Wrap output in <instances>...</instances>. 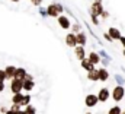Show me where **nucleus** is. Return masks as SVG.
<instances>
[{
	"label": "nucleus",
	"mask_w": 125,
	"mask_h": 114,
	"mask_svg": "<svg viewBox=\"0 0 125 114\" xmlns=\"http://www.w3.org/2000/svg\"><path fill=\"white\" fill-rule=\"evenodd\" d=\"M10 88H12V91H13L15 94H16V92H21L22 88H23V81L13 78V81H12V84H10Z\"/></svg>",
	"instance_id": "obj_1"
},
{
	"label": "nucleus",
	"mask_w": 125,
	"mask_h": 114,
	"mask_svg": "<svg viewBox=\"0 0 125 114\" xmlns=\"http://www.w3.org/2000/svg\"><path fill=\"white\" fill-rule=\"evenodd\" d=\"M112 98H114L115 101H121V100L124 98V88H122V86H116V88L114 89V92H112Z\"/></svg>",
	"instance_id": "obj_2"
},
{
	"label": "nucleus",
	"mask_w": 125,
	"mask_h": 114,
	"mask_svg": "<svg viewBox=\"0 0 125 114\" xmlns=\"http://www.w3.org/2000/svg\"><path fill=\"white\" fill-rule=\"evenodd\" d=\"M102 13H103V9L100 6V0H96V3L92 6V15L93 18H96L97 15H102Z\"/></svg>",
	"instance_id": "obj_3"
},
{
	"label": "nucleus",
	"mask_w": 125,
	"mask_h": 114,
	"mask_svg": "<svg viewBox=\"0 0 125 114\" xmlns=\"http://www.w3.org/2000/svg\"><path fill=\"white\" fill-rule=\"evenodd\" d=\"M97 98H99V101L105 102V101L109 98V91H108L106 88H102V89L99 91V94H97Z\"/></svg>",
	"instance_id": "obj_4"
},
{
	"label": "nucleus",
	"mask_w": 125,
	"mask_h": 114,
	"mask_svg": "<svg viewBox=\"0 0 125 114\" xmlns=\"http://www.w3.org/2000/svg\"><path fill=\"white\" fill-rule=\"evenodd\" d=\"M97 101H99L97 95H87V97H86V105H87V107H93V105H96Z\"/></svg>",
	"instance_id": "obj_5"
},
{
	"label": "nucleus",
	"mask_w": 125,
	"mask_h": 114,
	"mask_svg": "<svg viewBox=\"0 0 125 114\" xmlns=\"http://www.w3.org/2000/svg\"><path fill=\"white\" fill-rule=\"evenodd\" d=\"M65 44H67L68 47H74V45L77 44V40H76V35H74V34H68V35L65 37Z\"/></svg>",
	"instance_id": "obj_6"
},
{
	"label": "nucleus",
	"mask_w": 125,
	"mask_h": 114,
	"mask_svg": "<svg viewBox=\"0 0 125 114\" xmlns=\"http://www.w3.org/2000/svg\"><path fill=\"white\" fill-rule=\"evenodd\" d=\"M58 24H60V27L64 28V29L70 28V21H68L65 16H60V18H58Z\"/></svg>",
	"instance_id": "obj_7"
},
{
	"label": "nucleus",
	"mask_w": 125,
	"mask_h": 114,
	"mask_svg": "<svg viewBox=\"0 0 125 114\" xmlns=\"http://www.w3.org/2000/svg\"><path fill=\"white\" fill-rule=\"evenodd\" d=\"M15 78L16 79H21V81H23L25 78H26V72L23 70V69H16V72H15Z\"/></svg>",
	"instance_id": "obj_8"
},
{
	"label": "nucleus",
	"mask_w": 125,
	"mask_h": 114,
	"mask_svg": "<svg viewBox=\"0 0 125 114\" xmlns=\"http://www.w3.org/2000/svg\"><path fill=\"white\" fill-rule=\"evenodd\" d=\"M109 35H111L112 40H119V38H121V32H119L116 28H111L109 29Z\"/></svg>",
	"instance_id": "obj_9"
},
{
	"label": "nucleus",
	"mask_w": 125,
	"mask_h": 114,
	"mask_svg": "<svg viewBox=\"0 0 125 114\" xmlns=\"http://www.w3.org/2000/svg\"><path fill=\"white\" fill-rule=\"evenodd\" d=\"M47 13L51 15V16H57V15H58V7H57V4H51V6H48Z\"/></svg>",
	"instance_id": "obj_10"
},
{
	"label": "nucleus",
	"mask_w": 125,
	"mask_h": 114,
	"mask_svg": "<svg viewBox=\"0 0 125 114\" xmlns=\"http://www.w3.org/2000/svg\"><path fill=\"white\" fill-rule=\"evenodd\" d=\"M4 72H6V76H7V79H10V78H15V72H16V67H13V66H7Z\"/></svg>",
	"instance_id": "obj_11"
},
{
	"label": "nucleus",
	"mask_w": 125,
	"mask_h": 114,
	"mask_svg": "<svg viewBox=\"0 0 125 114\" xmlns=\"http://www.w3.org/2000/svg\"><path fill=\"white\" fill-rule=\"evenodd\" d=\"M82 66H83L86 70H93V69H94V67H93V63H92L89 58H87V60H86V58H83V60H82Z\"/></svg>",
	"instance_id": "obj_12"
},
{
	"label": "nucleus",
	"mask_w": 125,
	"mask_h": 114,
	"mask_svg": "<svg viewBox=\"0 0 125 114\" xmlns=\"http://www.w3.org/2000/svg\"><path fill=\"white\" fill-rule=\"evenodd\" d=\"M76 40H77V44H80V45H84V44H86V35H84L83 32L77 34V35H76Z\"/></svg>",
	"instance_id": "obj_13"
},
{
	"label": "nucleus",
	"mask_w": 125,
	"mask_h": 114,
	"mask_svg": "<svg viewBox=\"0 0 125 114\" xmlns=\"http://www.w3.org/2000/svg\"><path fill=\"white\" fill-rule=\"evenodd\" d=\"M97 72H99V79H100V81H106V79L109 78L108 70H105V69H99Z\"/></svg>",
	"instance_id": "obj_14"
},
{
	"label": "nucleus",
	"mask_w": 125,
	"mask_h": 114,
	"mask_svg": "<svg viewBox=\"0 0 125 114\" xmlns=\"http://www.w3.org/2000/svg\"><path fill=\"white\" fill-rule=\"evenodd\" d=\"M87 78L90 79V81H97L99 79V72L97 70H89V75H87Z\"/></svg>",
	"instance_id": "obj_15"
},
{
	"label": "nucleus",
	"mask_w": 125,
	"mask_h": 114,
	"mask_svg": "<svg viewBox=\"0 0 125 114\" xmlns=\"http://www.w3.org/2000/svg\"><path fill=\"white\" fill-rule=\"evenodd\" d=\"M15 104H22V101H23V95L21 94V92H16L15 94V97H13V100H12Z\"/></svg>",
	"instance_id": "obj_16"
},
{
	"label": "nucleus",
	"mask_w": 125,
	"mask_h": 114,
	"mask_svg": "<svg viewBox=\"0 0 125 114\" xmlns=\"http://www.w3.org/2000/svg\"><path fill=\"white\" fill-rule=\"evenodd\" d=\"M32 88H33V82H32V79H23V89L31 91Z\"/></svg>",
	"instance_id": "obj_17"
},
{
	"label": "nucleus",
	"mask_w": 125,
	"mask_h": 114,
	"mask_svg": "<svg viewBox=\"0 0 125 114\" xmlns=\"http://www.w3.org/2000/svg\"><path fill=\"white\" fill-rule=\"evenodd\" d=\"M76 57L80 58V60L84 58V48H83V47H77V48H76Z\"/></svg>",
	"instance_id": "obj_18"
},
{
	"label": "nucleus",
	"mask_w": 125,
	"mask_h": 114,
	"mask_svg": "<svg viewBox=\"0 0 125 114\" xmlns=\"http://www.w3.org/2000/svg\"><path fill=\"white\" fill-rule=\"evenodd\" d=\"M89 60H90L93 64H96V63H99V56H97L96 53H90V56H89Z\"/></svg>",
	"instance_id": "obj_19"
},
{
	"label": "nucleus",
	"mask_w": 125,
	"mask_h": 114,
	"mask_svg": "<svg viewBox=\"0 0 125 114\" xmlns=\"http://www.w3.org/2000/svg\"><path fill=\"white\" fill-rule=\"evenodd\" d=\"M109 114H121V108L116 105V107H112L111 110H109Z\"/></svg>",
	"instance_id": "obj_20"
},
{
	"label": "nucleus",
	"mask_w": 125,
	"mask_h": 114,
	"mask_svg": "<svg viewBox=\"0 0 125 114\" xmlns=\"http://www.w3.org/2000/svg\"><path fill=\"white\" fill-rule=\"evenodd\" d=\"M4 79H7V76H6V72H4V70H0V82H3Z\"/></svg>",
	"instance_id": "obj_21"
},
{
	"label": "nucleus",
	"mask_w": 125,
	"mask_h": 114,
	"mask_svg": "<svg viewBox=\"0 0 125 114\" xmlns=\"http://www.w3.org/2000/svg\"><path fill=\"white\" fill-rule=\"evenodd\" d=\"M29 100H31V97H29V95H25V97H23V101H22V104H23V105L29 104Z\"/></svg>",
	"instance_id": "obj_22"
},
{
	"label": "nucleus",
	"mask_w": 125,
	"mask_h": 114,
	"mask_svg": "<svg viewBox=\"0 0 125 114\" xmlns=\"http://www.w3.org/2000/svg\"><path fill=\"white\" fill-rule=\"evenodd\" d=\"M25 113H26V114H35V108H33V107H28Z\"/></svg>",
	"instance_id": "obj_23"
},
{
	"label": "nucleus",
	"mask_w": 125,
	"mask_h": 114,
	"mask_svg": "<svg viewBox=\"0 0 125 114\" xmlns=\"http://www.w3.org/2000/svg\"><path fill=\"white\" fill-rule=\"evenodd\" d=\"M32 3H33V4H35V6H38V4H39V3H41V0H32Z\"/></svg>",
	"instance_id": "obj_24"
},
{
	"label": "nucleus",
	"mask_w": 125,
	"mask_h": 114,
	"mask_svg": "<svg viewBox=\"0 0 125 114\" xmlns=\"http://www.w3.org/2000/svg\"><path fill=\"white\" fill-rule=\"evenodd\" d=\"M119 40H121V43H122V45H124V47H125V38H124V37H121Z\"/></svg>",
	"instance_id": "obj_25"
},
{
	"label": "nucleus",
	"mask_w": 125,
	"mask_h": 114,
	"mask_svg": "<svg viewBox=\"0 0 125 114\" xmlns=\"http://www.w3.org/2000/svg\"><path fill=\"white\" fill-rule=\"evenodd\" d=\"M12 1H19V0H12Z\"/></svg>",
	"instance_id": "obj_26"
},
{
	"label": "nucleus",
	"mask_w": 125,
	"mask_h": 114,
	"mask_svg": "<svg viewBox=\"0 0 125 114\" xmlns=\"http://www.w3.org/2000/svg\"><path fill=\"white\" fill-rule=\"evenodd\" d=\"M124 56H125V51H124Z\"/></svg>",
	"instance_id": "obj_27"
},
{
	"label": "nucleus",
	"mask_w": 125,
	"mask_h": 114,
	"mask_svg": "<svg viewBox=\"0 0 125 114\" xmlns=\"http://www.w3.org/2000/svg\"><path fill=\"white\" fill-rule=\"evenodd\" d=\"M124 114H125V111H124Z\"/></svg>",
	"instance_id": "obj_28"
}]
</instances>
